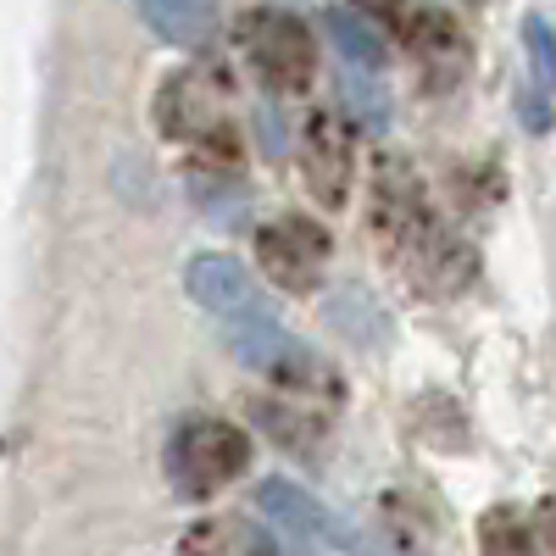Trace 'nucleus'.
<instances>
[{
	"instance_id": "a211bd4d",
	"label": "nucleus",
	"mask_w": 556,
	"mask_h": 556,
	"mask_svg": "<svg viewBox=\"0 0 556 556\" xmlns=\"http://www.w3.org/2000/svg\"><path fill=\"white\" fill-rule=\"evenodd\" d=\"M540 534H545V545H551V556H556V501L540 506Z\"/></svg>"
},
{
	"instance_id": "0eeeda50",
	"label": "nucleus",
	"mask_w": 556,
	"mask_h": 556,
	"mask_svg": "<svg viewBox=\"0 0 556 556\" xmlns=\"http://www.w3.org/2000/svg\"><path fill=\"white\" fill-rule=\"evenodd\" d=\"M395 28L406 39V51L424 73L429 89H456L473 67V45H468V28H462L445 7H412V12H395Z\"/></svg>"
},
{
	"instance_id": "9b49d317",
	"label": "nucleus",
	"mask_w": 556,
	"mask_h": 556,
	"mask_svg": "<svg viewBox=\"0 0 556 556\" xmlns=\"http://www.w3.org/2000/svg\"><path fill=\"white\" fill-rule=\"evenodd\" d=\"M139 17H146L167 45H184V51H201V45L217 34V12L201 7V0H146Z\"/></svg>"
},
{
	"instance_id": "f03ea898",
	"label": "nucleus",
	"mask_w": 556,
	"mask_h": 556,
	"mask_svg": "<svg viewBox=\"0 0 556 556\" xmlns=\"http://www.w3.org/2000/svg\"><path fill=\"white\" fill-rule=\"evenodd\" d=\"M228 96H235V78L223 67H184L156 96V128L178 139V146L201 151V167L235 173L240 139H235V123H228Z\"/></svg>"
},
{
	"instance_id": "1a4fd4ad",
	"label": "nucleus",
	"mask_w": 556,
	"mask_h": 556,
	"mask_svg": "<svg viewBox=\"0 0 556 556\" xmlns=\"http://www.w3.org/2000/svg\"><path fill=\"white\" fill-rule=\"evenodd\" d=\"M256 506H262V513L285 529V534H301V540L317 545V551H356L351 529L329 513V506L312 501V495L295 490V484H285V479H267V484L256 490Z\"/></svg>"
},
{
	"instance_id": "2eb2a0df",
	"label": "nucleus",
	"mask_w": 556,
	"mask_h": 556,
	"mask_svg": "<svg viewBox=\"0 0 556 556\" xmlns=\"http://www.w3.org/2000/svg\"><path fill=\"white\" fill-rule=\"evenodd\" d=\"M329 317H334V329H345V340H356V345H384V334H390L379 306L367 301L362 290H340L329 301Z\"/></svg>"
},
{
	"instance_id": "dca6fc26",
	"label": "nucleus",
	"mask_w": 556,
	"mask_h": 556,
	"mask_svg": "<svg viewBox=\"0 0 556 556\" xmlns=\"http://www.w3.org/2000/svg\"><path fill=\"white\" fill-rule=\"evenodd\" d=\"M345 106L356 112L362 134H384L390 128V96H384V84L374 73H351L345 67Z\"/></svg>"
},
{
	"instance_id": "39448f33",
	"label": "nucleus",
	"mask_w": 556,
	"mask_h": 556,
	"mask_svg": "<svg viewBox=\"0 0 556 556\" xmlns=\"http://www.w3.org/2000/svg\"><path fill=\"white\" fill-rule=\"evenodd\" d=\"M256 262L278 290L290 295H312L323 285V267H329V228L312 217H273L256 228Z\"/></svg>"
},
{
	"instance_id": "6e6552de",
	"label": "nucleus",
	"mask_w": 556,
	"mask_h": 556,
	"mask_svg": "<svg viewBox=\"0 0 556 556\" xmlns=\"http://www.w3.org/2000/svg\"><path fill=\"white\" fill-rule=\"evenodd\" d=\"M301 173H306V190L317 206L340 212L351 201V178H356V146H351V128L340 112H312L306 134H301Z\"/></svg>"
},
{
	"instance_id": "9d476101",
	"label": "nucleus",
	"mask_w": 556,
	"mask_h": 556,
	"mask_svg": "<svg viewBox=\"0 0 556 556\" xmlns=\"http://www.w3.org/2000/svg\"><path fill=\"white\" fill-rule=\"evenodd\" d=\"M317 23L329 28V39L340 45V56H345L351 73H374V78H379V67H384L390 51H384V34L367 23L362 12H351V7H323Z\"/></svg>"
},
{
	"instance_id": "ddd939ff",
	"label": "nucleus",
	"mask_w": 556,
	"mask_h": 556,
	"mask_svg": "<svg viewBox=\"0 0 556 556\" xmlns=\"http://www.w3.org/2000/svg\"><path fill=\"white\" fill-rule=\"evenodd\" d=\"M479 551L484 556H540V540L518 506H490L479 518Z\"/></svg>"
},
{
	"instance_id": "f3484780",
	"label": "nucleus",
	"mask_w": 556,
	"mask_h": 556,
	"mask_svg": "<svg viewBox=\"0 0 556 556\" xmlns=\"http://www.w3.org/2000/svg\"><path fill=\"white\" fill-rule=\"evenodd\" d=\"M256 134H262V151H267L273 162H278V156L290 151V134H285V117H278V112H273L267 101L256 106Z\"/></svg>"
},
{
	"instance_id": "7ed1b4c3",
	"label": "nucleus",
	"mask_w": 556,
	"mask_h": 556,
	"mask_svg": "<svg viewBox=\"0 0 556 556\" xmlns=\"http://www.w3.org/2000/svg\"><path fill=\"white\" fill-rule=\"evenodd\" d=\"M240 34V51L251 62V73L262 78V89H273V96H301V89H312L317 78V39L312 28L285 12V7H256L235 23Z\"/></svg>"
},
{
	"instance_id": "f8f14e48",
	"label": "nucleus",
	"mask_w": 556,
	"mask_h": 556,
	"mask_svg": "<svg viewBox=\"0 0 556 556\" xmlns=\"http://www.w3.org/2000/svg\"><path fill=\"white\" fill-rule=\"evenodd\" d=\"M190 195L195 206L217 223V228H240L251 217V190L240 173H217V167H195L190 173Z\"/></svg>"
},
{
	"instance_id": "423d86ee",
	"label": "nucleus",
	"mask_w": 556,
	"mask_h": 556,
	"mask_svg": "<svg viewBox=\"0 0 556 556\" xmlns=\"http://www.w3.org/2000/svg\"><path fill=\"white\" fill-rule=\"evenodd\" d=\"M184 285H190V295L223 323L228 340L256 329V323H273L278 312L267 306V290L256 285V278L235 262V256H217V251H201L190 267H184Z\"/></svg>"
},
{
	"instance_id": "f257e3e1",
	"label": "nucleus",
	"mask_w": 556,
	"mask_h": 556,
	"mask_svg": "<svg viewBox=\"0 0 556 556\" xmlns=\"http://www.w3.org/2000/svg\"><path fill=\"white\" fill-rule=\"evenodd\" d=\"M367 217H374V240L395 262V273L412 290L434 301H451L473 285L479 256L456 228L429 206L424 178L412 173L406 156H379L374 162V195H367Z\"/></svg>"
},
{
	"instance_id": "6ab92c4d",
	"label": "nucleus",
	"mask_w": 556,
	"mask_h": 556,
	"mask_svg": "<svg viewBox=\"0 0 556 556\" xmlns=\"http://www.w3.org/2000/svg\"><path fill=\"white\" fill-rule=\"evenodd\" d=\"M356 556H374V551H362V545H356Z\"/></svg>"
},
{
	"instance_id": "4468645a",
	"label": "nucleus",
	"mask_w": 556,
	"mask_h": 556,
	"mask_svg": "<svg viewBox=\"0 0 556 556\" xmlns=\"http://www.w3.org/2000/svg\"><path fill=\"white\" fill-rule=\"evenodd\" d=\"M523 51H529V101L551 106V96H556V28L540 12L523 17Z\"/></svg>"
},
{
	"instance_id": "20e7f679",
	"label": "nucleus",
	"mask_w": 556,
	"mask_h": 556,
	"mask_svg": "<svg viewBox=\"0 0 556 556\" xmlns=\"http://www.w3.org/2000/svg\"><path fill=\"white\" fill-rule=\"evenodd\" d=\"M245 468H251V434L240 424H228V417H190L167 445V479L190 501L217 495Z\"/></svg>"
}]
</instances>
